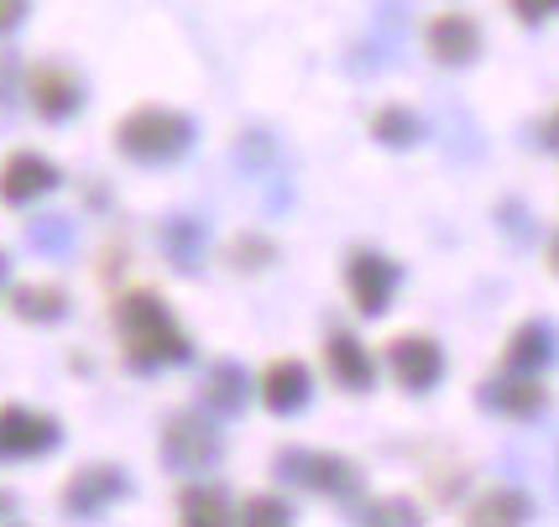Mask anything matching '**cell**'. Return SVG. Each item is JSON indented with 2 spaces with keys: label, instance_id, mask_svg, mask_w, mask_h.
Here are the masks:
<instances>
[{
  "label": "cell",
  "instance_id": "obj_1",
  "mask_svg": "<svg viewBox=\"0 0 559 527\" xmlns=\"http://www.w3.org/2000/svg\"><path fill=\"white\" fill-rule=\"evenodd\" d=\"M116 335H121L126 371L152 376L163 366H189L194 360V339L173 319L168 298L157 288H131L116 298Z\"/></svg>",
  "mask_w": 559,
  "mask_h": 527
},
{
  "label": "cell",
  "instance_id": "obj_2",
  "mask_svg": "<svg viewBox=\"0 0 559 527\" xmlns=\"http://www.w3.org/2000/svg\"><path fill=\"white\" fill-rule=\"evenodd\" d=\"M194 136H199L194 116L168 110V105H136L116 125V152L126 163H136V168H168V163H183L194 152Z\"/></svg>",
  "mask_w": 559,
  "mask_h": 527
},
{
  "label": "cell",
  "instance_id": "obj_3",
  "mask_svg": "<svg viewBox=\"0 0 559 527\" xmlns=\"http://www.w3.org/2000/svg\"><path fill=\"white\" fill-rule=\"evenodd\" d=\"M277 476L309 491V496H330V502H361L366 491V476L356 459L345 455H330V450H283L277 455Z\"/></svg>",
  "mask_w": 559,
  "mask_h": 527
},
{
  "label": "cell",
  "instance_id": "obj_4",
  "mask_svg": "<svg viewBox=\"0 0 559 527\" xmlns=\"http://www.w3.org/2000/svg\"><path fill=\"white\" fill-rule=\"evenodd\" d=\"M219 455H225V439H219L215 418H204V412H173L168 423H163V465L168 470L199 476V470L219 465Z\"/></svg>",
  "mask_w": 559,
  "mask_h": 527
},
{
  "label": "cell",
  "instance_id": "obj_5",
  "mask_svg": "<svg viewBox=\"0 0 559 527\" xmlns=\"http://www.w3.org/2000/svg\"><path fill=\"white\" fill-rule=\"evenodd\" d=\"M58 444H63V423L52 412L22 408V403H0V465L48 459Z\"/></svg>",
  "mask_w": 559,
  "mask_h": 527
},
{
  "label": "cell",
  "instance_id": "obj_6",
  "mask_svg": "<svg viewBox=\"0 0 559 527\" xmlns=\"http://www.w3.org/2000/svg\"><path fill=\"white\" fill-rule=\"evenodd\" d=\"M131 496V480H126L121 465H79L69 480H63V517H73V523H95V517H105L116 502H126Z\"/></svg>",
  "mask_w": 559,
  "mask_h": 527
},
{
  "label": "cell",
  "instance_id": "obj_7",
  "mask_svg": "<svg viewBox=\"0 0 559 527\" xmlns=\"http://www.w3.org/2000/svg\"><path fill=\"white\" fill-rule=\"evenodd\" d=\"M341 277H345V292H350V303H356L361 319H382L392 303V292H397V283H403L397 262L382 256V251H366V245L345 256Z\"/></svg>",
  "mask_w": 559,
  "mask_h": 527
},
{
  "label": "cell",
  "instance_id": "obj_8",
  "mask_svg": "<svg viewBox=\"0 0 559 527\" xmlns=\"http://www.w3.org/2000/svg\"><path fill=\"white\" fill-rule=\"evenodd\" d=\"M84 79L69 69V63H32L26 69V105L37 110V120H48V125H63L84 110Z\"/></svg>",
  "mask_w": 559,
  "mask_h": 527
},
{
  "label": "cell",
  "instance_id": "obj_9",
  "mask_svg": "<svg viewBox=\"0 0 559 527\" xmlns=\"http://www.w3.org/2000/svg\"><path fill=\"white\" fill-rule=\"evenodd\" d=\"M58 189H63V172L43 152H32V146L5 152V163H0V204L5 209H26V204H37Z\"/></svg>",
  "mask_w": 559,
  "mask_h": 527
},
{
  "label": "cell",
  "instance_id": "obj_10",
  "mask_svg": "<svg viewBox=\"0 0 559 527\" xmlns=\"http://www.w3.org/2000/svg\"><path fill=\"white\" fill-rule=\"evenodd\" d=\"M388 371H392V382L403 386V392L424 397V392H435V386L444 382V345L429 339V335L388 339Z\"/></svg>",
  "mask_w": 559,
  "mask_h": 527
},
{
  "label": "cell",
  "instance_id": "obj_11",
  "mask_svg": "<svg viewBox=\"0 0 559 527\" xmlns=\"http://www.w3.org/2000/svg\"><path fill=\"white\" fill-rule=\"evenodd\" d=\"M476 403H481L487 412H497V418H512V423H534V418H544V408H549V392L538 386V376L502 371V376L481 382Z\"/></svg>",
  "mask_w": 559,
  "mask_h": 527
},
{
  "label": "cell",
  "instance_id": "obj_12",
  "mask_svg": "<svg viewBox=\"0 0 559 527\" xmlns=\"http://www.w3.org/2000/svg\"><path fill=\"white\" fill-rule=\"evenodd\" d=\"M424 48L444 69H465V63L481 58V26L471 22L465 11H439L435 22L424 26Z\"/></svg>",
  "mask_w": 559,
  "mask_h": 527
},
{
  "label": "cell",
  "instance_id": "obj_13",
  "mask_svg": "<svg viewBox=\"0 0 559 527\" xmlns=\"http://www.w3.org/2000/svg\"><path fill=\"white\" fill-rule=\"evenodd\" d=\"M257 397L267 403V412H277V418H293V412L309 408V397H314V376H309V366L304 360H272L267 371L257 376Z\"/></svg>",
  "mask_w": 559,
  "mask_h": 527
},
{
  "label": "cell",
  "instance_id": "obj_14",
  "mask_svg": "<svg viewBox=\"0 0 559 527\" xmlns=\"http://www.w3.org/2000/svg\"><path fill=\"white\" fill-rule=\"evenodd\" d=\"M324 371H330V382L345 386V392H371V382H377L371 350H366L356 335H345V330H335V335L324 339Z\"/></svg>",
  "mask_w": 559,
  "mask_h": 527
},
{
  "label": "cell",
  "instance_id": "obj_15",
  "mask_svg": "<svg viewBox=\"0 0 559 527\" xmlns=\"http://www.w3.org/2000/svg\"><path fill=\"white\" fill-rule=\"evenodd\" d=\"M549 360H555V330L544 319L518 324L508 335V345H502V371H518V376H538Z\"/></svg>",
  "mask_w": 559,
  "mask_h": 527
},
{
  "label": "cell",
  "instance_id": "obj_16",
  "mask_svg": "<svg viewBox=\"0 0 559 527\" xmlns=\"http://www.w3.org/2000/svg\"><path fill=\"white\" fill-rule=\"evenodd\" d=\"M199 397H204V408L215 412V418H236V412L246 408V397H251V376H246V366L241 360H215V366L204 371Z\"/></svg>",
  "mask_w": 559,
  "mask_h": 527
},
{
  "label": "cell",
  "instance_id": "obj_17",
  "mask_svg": "<svg viewBox=\"0 0 559 527\" xmlns=\"http://www.w3.org/2000/svg\"><path fill=\"white\" fill-rule=\"evenodd\" d=\"M5 309L22 324H63L69 319V288L58 283H16L5 292Z\"/></svg>",
  "mask_w": 559,
  "mask_h": 527
},
{
  "label": "cell",
  "instance_id": "obj_18",
  "mask_svg": "<svg viewBox=\"0 0 559 527\" xmlns=\"http://www.w3.org/2000/svg\"><path fill=\"white\" fill-rule=\"evenodd\" d=\"M528 517H534V502L518 486H497L487 496H476L471 512H465V523H476V527H518V523H528Z\"/></svg>",
  "mask_w": 559,
  "mask_h": 527
},
{
  "label": "cell",
  "instance_id": "obj_19",
  "mask_svg": "<svg viewBox=\"0 0 559 527\" xmlns=\"http://www.w3.org/2000/svg\"><path fill=\"white\" fill-rule=\"evenodd\" d=\"M163 256L178 272H199V262H204V219H194V215L163 219Z\"/></svg>",
  "mask_w": 559,
  "mask_h": 527
},
{
  "label": "cell",
  "instance_id": "obj_20",
  "mask_svg": "<svg viewBox=\"0 0 559 527\" xmlns=\"http://www.w3.org/2000/svg\"><path fill=\"white\" fill-rule=\"evenodd\" d=\"M178 523L183 527H225L230 523V496H225L219 486L194 480V486L178 491Z\"/></svg>",
  "mask_w": 559,
  "mask_h": 527
},
{
  "label": "cell",
  "instance_id": "obj_21",
  "mask_svg": "<svg viewBox=\"0 0 559 527\" xmlns=\"http://www.w3.org/2000/svg\"><path fill=\"white\" fill-rule=\"evenodd\" d=\"M371 136L382 146H397V152H408V146L424 142V120L408 110V105H382L377 116H371Z\"/></svg>",
  "mask_w": 559,
  "mask_h": 527
},
{
  "label": "cell",
  "instance_id": "obj_22",
  "mask_svg": "<svg viewBox=\"0 0 559 527\" xmlns=\"http://www.w3.org/2000/svg\"><path fill=\"white\" fill-rule=\"evenodd\" d=\"M350 523H366V527H388V523H403V527H414L424 523V512H414V502L408 496H392V502H366L350 512Z\"/></svg>",
  "mask_w": 559,
  "mask_h": 527
},
{
  "label": "cell",
  "instance_id": "obj_23",
  "mask_svg": "<svg viewBox=\"0 0 559 527\" xmlns=\"http://www.w3.org/2000/svg\"><path fill=\"white\" fill-rule=\"evenodd\" d=\"M272 256H277V245L267 236H236L225 245V262L236 272H262V266H272Z\"/></svg>",
  "mask_w": 559,
  "mask_h": 527
},
{
  "label": "cell",
  "instance_id": "obj_24",
  "mask_svg": "<svg viewBox=\"0 0 559 527\" xmlns=\"http://www.w3.org/2000/svg\"><path fill=\"white\" fill-rule=\"evenodd\" d=\"M26 240L37 245V251H48V256H63L73 245V225L58 215H37L32 225H26Z\"/></svg>",
  "mask_w": 559,
  "mask_h": 527
},
{
  "label": "cell",
  "instance_id": "obj_25",
  "mask_svg": "<svg viewBox=\"0 0 559 527\" xmlns=\"http://www.w3.org/2000/svg\"><path fill=\"white\" fill-rule=\"evenodd\" d=\"M241 523H251V527H283V523H293V506L283 502V496H246V506H241Z\"/></svg>",
  "mask_w": 559,
  "mask_h": 527
},
{
  "label": "cell",
  "instance_id": "obj_26",
  "mask_svg": "<svg viewBox=\"0 0 559 527\" xmlns=\"http://www.w3.org/2000/svg\"><path fill=\"white\" fill-rule=\"evenodd\" d=\"M508 11L523 26H538V22H549V16H559V0H508Z\"/></svg>",
  "mask_w": 559,
  "mask_h": 527
},
{
  "label": "cell",
  "instance_id": "obj_27",
  "mask_svg": "<svg viewBox=\"0 0 559 527\" xmlns=\"http://www.w3.org/2000/svg\"><path fill=\"white\" fill-rule=\"evenodd\" d=\"M26 22V0H0V37Z\"/></svg>",
  "mask_w": 559,
  "mask_h": 527
},
{
  "label": "cell",
  "instance_id": "obj_28",
  "mask_svg": "<svg viewBox=\"0 0 559 527\" xmlns=\"http://www.w3.org/2000/svg\"><path fill=\"white\" fill-rule=\"evenodd\" d=\"M538 136H544V146H549V152L559 157V105L549 110V116H544V131H538Z\"/></svg>",
  "mask_w": 559,
  "mask_h": 527
},
{
  "label": "cell",
  "instance_id": "obj_29",
  "mask_svg": "<svg viewBox=\"0 0 559 527\" xmlns=\"http://www.w3.org/2000/svg\"><path fill=\"white\" fill-rule=\"evenodd\" d=\"M16 512H22L16 491H5V486H0V523H16Z\"/></svg>",
  "mask_w": 559,
  "mask_h": 527
},
{
  "label": "cell",
  "instance_id": "obj_30",
  "mask_svg": "<svg viewBox=\"0 0 559 527\" xmlns=\"http://www.w3.org/2000/svg\"><path fill=\"white\" fill-rule=\"evenodd\" d=\"M549 272L559 277V236H555V245H549Z\"/></svg>",
  "mask_w": 559,
  "mask_h": 527
},
{
  "label": "cell",
  "instance_id": "obj_31",
  "mask_svg": "<svg viewBox=\"0 0 559 527\" xmlns=\"http://www.w3.org/2000/svg\"><path fill=\"white\" fill-rule=\"evenodd\" d=\"M5 272H11V262H5V251H0V288H5Z\"/></svg>",
  "mask_w": 559,
  "mask_h": 527
}]
</instances>
